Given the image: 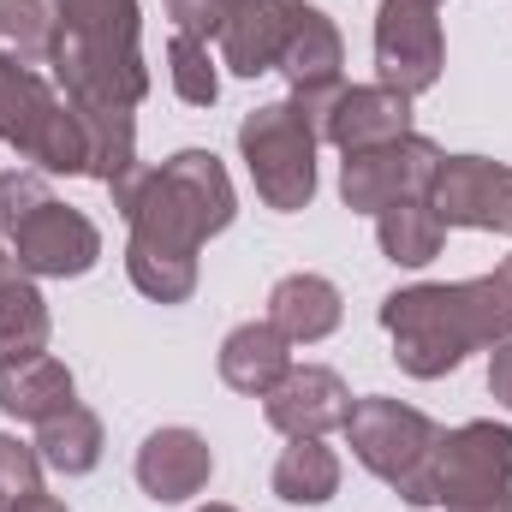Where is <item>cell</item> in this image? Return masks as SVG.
<instances>
[{
	"label": "cell",
	"instance_id": "7402d4cb",
	"mask_svg": "<svg viewBox=\"0 0 512 512\" xmlns=\"http://www.w3.org/2000/svg\"><path fill=\"white\" fill-rule=\"evenodd\" d=\"M102 447H108L102 441V417L90 405H78V399L66 411H54L48 423H36V453L60 477H90L102 465Z\"/></svg>",
	"mask_w": 512,
	"mask_h": 512
},
{
	"label": "cell",
	"instance_id": "836d02e7",
	"mask_svg": "<svg viewBox=\"0 0 512 512\" xmlns=\"http://www.w3.org/2000/svg\"><path fill=\"white\" fill-rule=\"evenodd\" d=\"M435 6H441V0H435Z\"/></svg>",
	"mask_w": 512,
	"mask_h": 512
},
{
	"label": "cell",
	"instance_id": "6da1fadb",
	"mask_svg": "<svg viewBox=\"0 0 512 512\" xmlns=\"http://www.w3.org/2000/svg\"><path fill=\"white\" fill-rule=\"evenodd\" d=\"M126 274L155 304H185L197 292V251L203 239L227 233L239 215L233 179L209 149H179L161 167H143L126 197Z\"/></svg>",
	"mask_w": 512,
	"mask_h": 512
},
{
	"label": "cell",
	"instance_id": "3957f363",
	"mask_svg": "<svg viewBox=\"0 0 512 512\" xmlns=\"http://www.w3.org/2000/svg\"><path fill=\"white\" fill-rule=\"evenodd\" d=\"M54 6V72L66 84V102H108L137 108L149 96L143 66V24L137 0H48Z\"/></svg>",
	"mask_w": 512,
	"mask_h": 512
},
{
	"label": "cell",
	"instance_id": "9a60e30c",
	"mask_svg": "<svg viewBox=\"0 0 512 512\" xmlns=\"http://www.w3.org/2000/svg\"><path fill=\"white\" fill-rule=\"evenodd\" d=\"M209 477H215V453H209V441H203L197 429H185V423H167V429H155V435L137 447V489H143L149 501H161V507H179V501L203 495Z\"/></svg>",
	"mask_w": 512,
	"mask_h": 512
},
{
	"label": "cell",
	"instance_id": "5bb4252c",
	"mask_svg": "<svg viewBox=\"0 0 512 512\" xmlns=\"http://www.w3.org/2000/svg\"><path fill=\"white\" fill-rule=\"evenodd\" d=\"M304 18V0H233L215 42H221V66L233 78H262L280 66L292 30Z\"/></svg>",
	"mask_w": 512,
	"mask_h": 512
},
{
	"label": "cell",
	"instance_id": "4fadbf2b",
	"mask_svg": "<svg viewBox=\"0 0 512 512\" xmlns=\"http://www.w3.org/2000/svg\"><path fill=\"white\" fill-rule=\"evenodd\" d=\"M262 417L286 435V441H304V435H334L346 429L352 417V387L340 382L334 370L322 364H292L274 393H262Z\"/></svg>",
	"mask_w": 512,
	"mask_h": 512
},
{
	"label": "cell",
	"instance_id": "484cf974",
	"mask_svg": "<svg viewBox=\"0 0 512 512\" xmlns=\"http://www.w3.org/2000/svg\"><path fill=\"white\" fill-rule=\"evenodd\" d=\"M167 72H173V96H179L185 108H215V102H221V72H215V54H209L203 36L173 30V42H167Z\"/></svg>",
	"mask_w": 512,
	"mask_h": 512
},
{
	"label": "cell",
	"instance_id": "30bf717a",
	"mask_svg": "<svg viewBox=\"0 0 512 512\" xmlns=\"http://www.w3.org/2000/svg\"><path fill=\"white\" fill-rule=\"evenodd\" d=\"M6 251H12V262H18L30 280H78V274L96 268L102 233H96L90 215H78V209H66L60 197H48L36 215H24V221L12 227Z\"/></svg>",
	"mask_w": 512,
	"mask_h": 512
},
{
	"label": "cell",
	"instance_id": "83f0119b",
	"mask_svg": "<svg viewBox=\"0 0 512 512\" xmlns=\"http://www.w3.org/2000/svg\"><path fill=\"white\" fill-rule=\"evenodd\" d=\"M48 197H54V191H48V173H36V167L0 173V239H12V227H18L24 215H36Z\"/></svg>",
	"mask_w": 512,
	"mask_h": 512
},
{
	"label": "cell",
	"instance_id": "d6986e66",
	"mask_svg": "<svg viewBox=\"0 0 512 512\" xmlns=\"http://www.w3.org/2000/svg\"><path fill=\"white\" fill-rule=\"evenodd\" d=\"M292 370V340L274 328V322H245V328H233L227 340H221V382L233 387V393H274L280 376Z\"/></svg>",
	"mask_w": 512,
	"mask_h": 512
},
{
	"label": "cell",
	"instance_id": "cb8c5ba5",
	"mask_svg": "<svg viewBox=\"0 0 512 512\" xmlns=\"http://www.w3.org/2000/svg\"><path fill=\"white\" fill-rule=\"evenodd\" d=\"M376 245H382V256L399 262V268H423V262L441 256L447 227H441V215L429 209V197H411V203H393V209L376 215Z\"/></svg>",
	"mask_w": 512,
	"mask_h": 512
},
{
	"label": "cell",
	"instance_id": "9c48e42d",
	"mask_svg": "<svg viewBox=\"0 0 512 512\" xmlns=\"http://www.w3.org/2000/svg\"><path fill=\"white\" fill-rule=\"evenodd\" d=\"M441 167V149L429 137H393L382 149H358L340 161V197L346 209L358 215H382L393 203H411V197H429V179Z\"/></svg>",
	"mask_w": 512,
	"mask_h": 512
},
{
	"label": "cell",
	"instance_id": "ffe728a7",
	"mask_svg": "<svg viewBox=\"0 0 512 512\" xmlns=\"http://www.w3.org/2000/svg\"><path fill=\"white\" fill-rule=\"evenodd\" d=\"M48 298L36 292V280L12 262L6 239H0V364L6 358H30V352H48Z\"/></svg>",
	"mask_w": 512,
	"mask_h": 512
},
{
	"label": "cell",
	"instance_id": "4316f807",
	"mask_svg": "<svg viewBox=\"0 0 512 512\" xmlns=\"http://www.w3.org/2000/svg\"><path fill=\"white\" fill-rule=\"evenodd\" d=\"M42 489V453L18 435H0V512Z\"/></svg>",
	"mask_w": 512,
	"mask_h": 512
},
{
	"label": "cell",
	"instance_id": "7a4b0ae2",
	"mask_svg": "<svg viewBox=\"0 0 512 512\" xmlns=\"http://www.w3.org/2000/svg\"><path fill=\"white\" fill-rule=\"evenodd\" d=\"M382 328L393 340V364L417 382L453 376L471 352L512 340V256L495 274L453 286H399L382 298Z\"/></svg>",
	"mask_w": 512,
	"mask_h": 512
},
{
	"label": "cell",
	"instance_id": "1f68e13d",
	"mask_svg": "<svg viewBox=\"0 0 512 512\" xmlns=\"http://www.w3.org/2000/svg\"><path fill=\"white\" fill-rule=\"evenodd\" d=\"M447 512H512V495H501V501H471V507H447Z\"/></svg>",
	"mask_w": 512,
	"mask_h": 512
},
{
	"label": "cell",
	"instance_id": "8992f818",
	"mask_svg": "<svg viewBox=\"0 0 512 512\" xmlns=\"http://www.w3.org/2000/svg\"><path fill=\"white\" fill-rule=\"evenodd\" d=\"M0 137L36 161V173H78L90 167V137L84 120L66 96L48 90L42 72H24V66H6L0 60Z\"/></svg>",
	"mask_w": 512,
	"mask_h": 512
},
{
	"label": "cell",
	"instance_id": "f546056e",
	"mask_svg": "<svg viewBox=\"0 0 512 512\" xmlns=\"http://www.w3.org/2000/svg\"><path fill=\"white\" fill-rule=\"evenodd\" d=\"M489 393L512 411V340H495L489 346Z\"/></svg>",
	"mask_w": 512,
	"mask_h": 512
},
{
	"label": "cell",
	"instance_id": "d6a6232c",
	"mask_svg": "<svg viewBox=\"0 0 512 512\" xmlns=\"http://www.w3.org/2000/svg\"><path fill=\"white\" fill-rule=\"evenodd\" d=\"M197 512H239V507H197Z\"/></svg>",
	"mask_w": 512,
	"mask_h": 512
},
{
	"label": "cell",
	"instance_id": "ba28073f",
	"mask_svg": "<svg viewBox=\"0 0 512 512\" xmlns=\"http://www.w3.org/2000/svg\"><path fill=\"white\" fill-rule=\"evenodd\" d=\"M441 66H447V42H441L435 0H382V12H376V72H382L387 90L417 102L441 84Z\"/></svg>",
	"mask_w": 512,
	"mask_h": 512
},
{
	"label": "cell",
	"instance_id": "603a6c76",
	"mask_svg": "<svg viewBox=\"0 0 512 512\" xmlns=\"http://www.w3.org/2000/svg\"><path fill=\"white\" fill-rule=\"evenodd\" d=\"M274 495L292 501V507H322V501H334V495H340V453L322 447L316 435L280 447V459H274Z\"/></svg>",
	"mask_w": 512,
	"mask_h": 512
},
{
	"label": "cell",
	"instance_id": "5b68a950",
	"mask_svg": "<svg viewBox=\"0 0 512 512\" xmlns=\"http://www.w3.org/2000/svg\"><path fill=\"white\" fill-rule=\"evenodd\" d=\"M316 143L322 126L286 96V102H262L239 120V155L251 167L256 197L280 215H298L316 197Z\"/></svg>",
	"mask_w": 512,
	"mask_h": 512
},
{
	"label": "cell",
	"instance_id": "f1b7e54d",
	"mask_svg": "<svg viewBox=\"0 0 512 512\" xmlns=\"http://www.w3.org/2000/svg\"><path fill=\"white\" fill-rule=\"evenodd\" d=\"M227 6L233 0H167V18L179 24V30H191V36H215L221 30V18H227Z\"/></svg>",
	"mask_w": 512,
	"mask_h": 512
},
{
	"label": "cell",
	"instance_id": "e0dca14e",
	"mask_svg": "<svg viewBox=\"0 0 512 512\" xmlns=\"http://www.w3.org/2000/svg\"><path fill=\"white\" fill-rule=\"evenodd\" d=\"M340 316H346V304H340V286H334L328 274H286V280H274V292H268V322H274L292 346L328 340V334L340 328Z\"/></svg>",
	"mask_w": 512,
	"mask_h": 512
},
{
	"label": "cell",
	"instance_id": "8fae6325",
	"mask_svg": "<svg viewBox=\"0 0 512 512\" xmlns=\"http://www.w3.org/2000/svg\"><path fill=\"white\" fill-rule=\"evenodd\" d=\"M429 209L441 215V227L512 233V167L489 155H441L429 179Z\"/></svg>",
	"mask_w": 512,
	"mask_h": 512
},
{
	"label": "cell",
	"instance_id": "2e32d148",
	"mask_svg": "<svg viewBox=\"0 0 512 512\" xmlns=\"http://www.w3.org/2000/svg\"><path fill=\"white\" fill-rule=\"evenodd\" d=\"M393 137H411V96H399L387 84H346L334 96V108L322 114V143H334L340 155L382 149Z\"/></svg>",
	"mask_w": 512,
	"mask_h": 512
},
{
	"label": "cell",
	"instance_id": "44dd1931",
	"mask_svg": "<svg viewBox=\"0 0 512 512\" xmlns=\"http://www.w3.org/2000/svg\"><path fill=\"white\" fill-rule=\"evenodd\" d=\"M78 120H84V137H90V167L84 179L96 185H126L131 173L143 167L137 161V126H131V108H108V102H72Z\"/></svg>",
	"mask_w": 512,
	"mask_h": 512
},
{
	"label": "cell",
	"instance_id": "7c38bea8",
	"mask_svg": "<svg viewBox=\"0 0 512 512\" xmlns=\"http://www.w3.org/2000/svg\"><path fill=\"white\" fill-rule=\"evenodd\" d=\"M340 66H346V42H340L334 18L316 12V6H304V18H298V30H292V42H286V54H280L274 72L286 78L292 102H298L316 126H322V114L334 108V96L346 90Z\"/></svg>",
	"mask_w": 512,
	"mask_h": 512
},
{
	"label": "cell",
	"instance_id": "ac0fdd59",
	"mask_svg": "<svg viewBox=\"0 0 512 512\" xmlns=\"http://www.w3.org/2000/svg\"><path fill=\"white\" fill-rule=\"evenodd\" d=\"M72 399H78V382L54 352H30V358L0 364V411L18 417V423H48Z\"/></svg>",
	"mask_w": 512,
	"mask_h": 512
},
{
	"label": "cell",
	"instance_id": "4dcf8cb0",
	"mask_svg": "<svg viewBox=\"0 0 512 512\" xmlns=\"http://www.w3.org/2000/svg\"><path fill=\"white\" fill-rule=\"evenodd\" d=\"M6 512H66V507H60L54 495H42V489H36V495H24L18 507H6Z\"/></svg>",
	"mask_w": 512,
	"mask_h": 512
},
{
	"label": "cell",
	"instance_id": "52a82bcc",
	"mask_svg": "<svg viewBox=\"0 0 512 512\" xmlns=\"http://www.w3.org/2000/svg\"><path fill=\"white\" fill-rule=\"evenodd\" d=\"M512 495V429L459 423L435 441V507H471Z\"/></svg>",
	"mask_w": 512,
	"mask_h": 512
},
{
	"label": "cell",
	"instance_id": "277c9868",
	"mask_svg": "<svg viewBox=\"0 0 512 512\" xmlns=\"http://www.w3.org/2000/svg\"><path fill=\"white\" fill-rule=\"evenodd\" d=\"M346 441H352V459L370 477H382L405 507H435V441H441V429L417 405L387 399V393L352 399Z\"/></svg>",
	"mask_w": 512,
	"mask_h": 512
},
{
	"label": "cell",
	"instance_id": "d4e9b609",
	"mask_svg": "<svg viewBox=\"0 0 512 512\" xmlns=\"http://www.w3.org/2000/svg\"><path fill=\"white\" fill-rule=\"evenodd\" d=\"M0 60L24 66V72L54 60V6L48 0H0Z\"/></svg>",
	"mask_w": 512,
	"mask_h": 512
}]
</instances>
